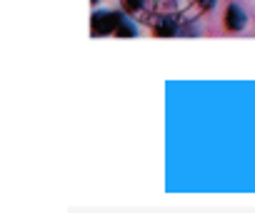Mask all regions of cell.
<instances>
[{
  "mask_svg": "<svg viewBox=\"0 0 255 213\" xmlns=\"http://www.w3.org/2000/svg\"><path fill=\"white\" fill-rule=\"evenodd\" d=\"M215 3H218V0H198L200 10H213V8H215Z\"/></svg>",
  "mask_w": 255,
  "mask_h": 213,
  "instance_id": "6",
  "label": "cell"
},
{
  "mask_svg": "<svg viewBox=\"0 0 255 213\" xmlns=\"http://www.w3.org/2000/svg\"><path fill=\"white\" fill-rule=\"evenodd\" d=\"M225 28L230 30V33H240V30H245V25H248V13L240 8V5H235V3H230L228 8H225Z\"/></svg>",
  "mask_w": 255,
  "mask_h": 213,
  "instance_id": "2",
  "label": "cell"
},
{
  "mask_svg": "<svg viewBox=\"0 0 255 213\" xmlns=\"http://www.w3.org/2000/svg\"><path fill=\"white\" fill-rule=\"evenodd\" d=\"M143 8H145V0H123V10L130 13V15L140 13Z\"/></svg>",
  "mask_w": 255,
  "mask_h": 213,
  "instance_id": "5",
  "label": "cell"
},
{
  "mask_svg": "<svg viewBox=\"0 0 255 213\" xmlns=\"http://www.w3.org/2000/svg\"><path fill=\"white\" fill-rule=\"evenodd\" d=\"M115 35H118V38H138L140 30H138V25L128 18V15H120V23H118V28H115Z\"/></svg>",
  "mask_w": 255,
  "mask_h": 213,
  "instance_id": "4",
  "label": "cell"
},
{
  "mask_svg": "<svg viewBox=\"0 0 255 213\" xmlns=\"http://www.w3.org/2000/svg\"><path fill=\"white\" fill-rule=\"evenodd\" d=\"M120 15L118 10H95L93 18H90V33L93 38H103V35H113L118 23H120Z\"/></svg>",
  "mask_w": 255,
  "mask_h": 213,
  "instance_id": "1",
  "label": "cell"
},
{
  "mask_svg": "<svg viewBox=\"0 0 255 213\" xmlns=\"http://www.w3.org/2000/svg\"><path fill=\"white\" fill-rule=\"evenodd\" d=\"M153 33H155L158 38H175V35L180 33V28H178V20H175V18L160 15V18L153 23Z\"/></svg>",
  "mask_w": 255,
  "mask_h": 213,
  "instance_id": "3",
  "label": "cell"
},
{
  "mask_svg": "<svg viewBox=\"0 0 255 213\" xmlns=\"http://www.w3.org/2000/svg\"><path fill=\"white\" fill-rule=\"evenodd\" d=\"M93 3H98V0H93Z\"/></svg>",
  "mask_w": 255,
  "mask_h": 213,
  "instance_id": "7",
  "label": "cell"
}]
</instances>
